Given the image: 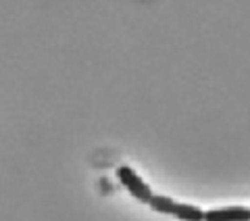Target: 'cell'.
Returning <instances> with one entry per match:
<instances>
[{
    "mask_svg": "<svg viewBox=\"0 0 250 221\" xmlns=\"http://www.w3.org/2000/svg\"><path fill=\"white\" fill-rule=\"evenodd\" d=\"M117 177H119L121 186H123L131 196H134L136 200L144 202V204L150 202V199H152L154 192L150 190V186H148L146 181L138 176V171H136L134 167H129V165H121V167L117 169Z\"/></svg>",
    "mask_w": 250,
    "mask_h": 221,
    "instance_id": "cell-1",
    "label": "cell"
},
{
    "mask_svg": "<svg viewBox=\"0 0 250 221\" xmlns=\"http://www.w3.org/2000/svg\"><path fill=\"white\" fill-rule=\"evenodd\" d=\"M205 221H250V209L233 204V207H219L205 211Z\"/></svg>",
    "mask_w": 250,
    "mask_h": 221,
    "instance_id": "cell-2",
    "label": "cell"
},
{
    "mask_svg": "<svg viewBox=\"0 0 250 221\" xmlns=\"http://www.w3.org/2000/svg\"><path fill=\"white\" fill-rule=\"evenodd\" d=\"M179 221H205V211L190 202H177L175 215Z\"/></svg>",
    "mask_w": 250,
    "mask_h": 221,
    "instance_id": "cell-3",
    "label": "cell"
},
{
    "mask_svg": "<svg viewBox=\"0 0 250 221\" xmlns=\"http://www.w3.org/2000/svg\"><path fill=\"white\" fill-rule=\"evenodd\" d=\"M148 204H150L152 211L161 213V215H175V207H177V202L165 194H152V199Z\"/></svg>",
    "mask_w": 250,
    "mask_h": 221,
    "instance_id": "cell-4",
    "label": "cell"
}]
</instances>
